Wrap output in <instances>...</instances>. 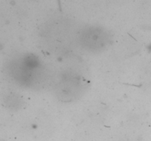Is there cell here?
I'll list each match as a JSON object with an SVG mask.
<instances>
[{"label": "cell", "mask_w": 151, "mask_h": 141, "mask_svg": "<svg viewBox=\"0 0 151 141\" xmlns=\"http://www.w3.org/2000/svg\"><path fill=\"white\" fill-rule=\"evenodd\" d=\"M11 76L18 83L31 87L35 82L40 83L42 79V71L40 63L35 57L22 58L12 63Z\"/></svg>", "instance_id": "1"}, {"label": "cell", "mask_w": 151, "mask_h": 141, "mask_svg": "<svg viewBox=\"0 0 151 141\" xmlns=\"http://www.w3.org/2000/svg\"><path fill=\"white\" fill-rule=\"evenodd\" d=\"M111 36L100 26H86L78 33V42L82 48L91 52H100L110 44Z\"/></svg>", "instance_id": "2"}, {"label": "cell", "mask_w": 151, "mask_h": 141, "mask_svg": "<svg viewBox=\"0 0 151 141\" xmlns=\"http://www.w3.org/2000/svg\"><path fill=\"white\" fill-rule=\"evenodd\" d=\"M84 81L81 76L75 72L66 71L61 76L58 85V95L63 100H72L81 94L84 88Z\"/></svg>", "instance_id": "3"}]
</instances>
